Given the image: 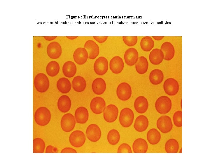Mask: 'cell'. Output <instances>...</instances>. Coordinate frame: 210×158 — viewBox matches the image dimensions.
<instances>
[{
    "instance_id": "obj_1",
    "label": "cell",
    "mask_w": 210,
    "mask_h": 158,
    "mask_svg": "<svg viewBox=\"0 0 210 158\" xmlns=\"http://www.w3.org/2000/svg\"><path fill=\"white\" fill-rule=\"evenodd\" d=\"M51 118V114L49 110L44 107L38 108L34 115L36 123L39 125L43 126L47 125Z\"/></svg>"
},
{
    "instance_id": "obj_2",
    "label": "cell",
    "mask_w": 210,
    "mask_h": 158,
    "mask_svg": "<svg viewBox=\"0 0 210 158\" xmlns=\"http://www.w3.org/2000/svg\"><path fill=\"white\" fill-rule=\"evenodd\" d=\"M172 107L171 99L168 97L162 96L156 100L155 107L157 111L162 114L167 113L170 110Z\"/></svg>"
},
{
    "instance_id": "obj_3",
    "label": "cell",
    "mask_w": 210,
    "mask_h": 158,
    "mask_svg": "<svg viewBox=\"0 0 210 158\" xmlns=\"http://www.w3.org/2000/svg\"><path fill=\"white\" fill-rule=\"evenodd\" d=\"M35 87L40 92H44L48 89L49 85L48 79L45 74L40 73L35 77L34 80Z\"/></svg>"
},
{
    "instance_id": "obj_4",
    "label": "cell",
    "mask_w": 210,
    "mask_h": 158,
    "mask_svg": "<svg viewBox=\"0 0 210 158\" xmlns=\"http://www.w3.org/2000/svg\"><path fill=\"white\" fill-rule=\"evenodd\" d=\"M134 118V113L131 109L125 108L121 110L119 120L120 124L123 126L125 127L130 126L133 123Z\"/></svg>"
},
{
    "instance_id": "obj_5",
    "label": "cell",
    "mask_w": 210,
    "mask_h": 158,
    "mask_svg": "<svg viewBox=\"0 0 210 158\" xmlns=\"http://www.w3.org/2000/svg\"><path fill=\"white\" fill-rule=\"evenodd\" d=\"M116 94L118 98L122 101H126L130 97L132 94L131 88L127 83H122L118 86Z\"/></svg>"
},
{
    "instance_id": "obj_6",
    "label": "cell",
    "mask_w": 210,
    "mask_h": 158,
    "mask_svg": "<svg viewBox=\"0 0 210 158\" xmlns=\"http://www.w3.org/2000/svg\"><path fill=\"white\" fill-rule=\"evenodd\" d=\"M85 139L84 133L80 130L74 131L69 136L71 144L75 147H80L83 146L85 143Z\"/></svg>"
},
{
    "instance_id": "obj_7",
    "label": "cell",
    "mask_w": 210,
    "mask_h": 158,
    "mask_svg": "<svg viewBox=\"0 0 210 158\" xmlns=\"http://www.w3.org/2000/svg\"><path fill=\"white\" fill-rule=\"evenodd\" d=\"M61 126L64 131L69 132L74 128L76 121L74 116L70 113L64 114L61 121Z\"/></svg>"
},
{
    "instance_id": "obj_8",
    "label": "cell",
    "mask_w": 210,
    "mask_h": 158,
    "mask_svg": "<svg viewBox=\"0 0 210 158\" xmlns=\"http://www.w3.org/2000/svg\"><path fill=\"white\" fill-rule=\"evenodd\" d=\"M157 126L162 133H167L169 132L172 128V124L171 118L167 116H161L157 121Z\"/></svg>"
},
{
    "instance_id": "obj_9",
    "label": "cell",
    "mask_w": 210,
    "mask_h": 158,
    "mask_svg": "<svg viewBox=\"0 0 210 158\" xmlns=\"http://www.w3.org/2000/svg\"><path fill=\"white\" fill-rule=\"evenodd\" d=\"M108 60L104 57H99L94 63V71L97 74L99 75L105 74L108 70Z\"/></svg>"
},
{
    "instance_id": "obj_10",
    "label": "cell",
    "mask_w": 210,
    "mask_h": 158,
    "mask_svg": "<svg viewBox=\"0 0 210 158\" xmlns=\"http://www.w3.org/2000/svg\"><path fill=\"white\" fill-rule=\"evenodd\" d=\"M104 118L107 122L112 123L117 119L118 114V109L113 104H109L105 107L104 110Z\"/></svg>"
},
{
    "instance_id": "obj_11",
    "label": "cell",
    "mask_w": 210,
    "mask_h": 158,
    "mask_svg": "<svg viewBox=\"0 0 210 158\" xmlns=\"http://www.w3.org/2000/svg\"><path fill=\"white\" fill-rule=\"evenodd\" d=\"M179 88L178 83L174 78H168L164 83V90L166 93L169 95H176L178 92Z\"/></svg>"
},
{
    "instance_id": "obj_12",
    "label": "cell",
    "mask_w": 210,
    "mask_h": 158,
    "mask_svg": "<svg viewBox=\"0 0 210 158\" xmlns=\"http://www.w3.org/2000/svg\"><path fill=\"white\" fill-rule=\"evenodd\" d=\"M86 135L88 139L90 141L94 142H96L99 140L100 138V129L96 124H90L87 128Z\"/></svg>"
},
{
    "instance_id": "obj_13",
    "label": "cell",
    "mask_w": 210,
    "mask_h": 158,
    "mask_svg": "<svg viewBox=\"0 0 210 158\" xmlns=\"http://www.w3.org/2000/svg\"><path fill=\"white\" fill-rule=\"evenodd\" d=\"M106 106L104 99L99 97L94 98L91 100L90 104V109L94 114H99L103 111Z\"/></svg>"
},
{
    "instance_id": "obj_14",
    "label": "cell",
    "mask_w": 210,
    "mask_h": 158,
    "mask_svg": "<svg viewBox=\"0 0 210 158\" xmlns=\"http://www.w3.org/2000/svg\"><path fill=\"white\" fill-rule=\"evenodd\" d=\"M84 48L88 53L90 59H95L99 54V46L97 44L92 40H89L87 41L85 44Z\"/></svg>"
},
{
    "instance_id": "obj_15",
    "label": "cell",
    "mask_w": 210,
    "mask_h": 158,
    "mask_svg": "<svg viewBox=\"0 0 210 158\" xmlns=\"http://www.w3.org/2000/svg\"><path fill=\"white\" fill-rule=\"evenodd\" d=\"M138 58V52L134 48H130L127 49L124 55L125 63L130 66H132L136 63Z\"/></svg>"
},
{
    "instance_id": "obj_16",
    "label": "cell",
    "mask_w": 210,
    "mask_h": 158,
    "mask_svg": "<svg viewBox=\"0 0 210 158\" xmlns=\"http://www.w3.org/2000/svg\"><path fill=\"white\" fill-rule=\"evenodd\" d=\"M47 53L52 59H56L60 57L62 53V48L60 44L56 42L50 43L47 47Z\"/></svg>"
},
{
    "instance_id": "obj_17",
    "label": "cell",
    "mask_w": 210,
    "mask_h": 158,
    "mask_svg": "<svg viewBox=\"0 0 210 158\" xmlns=\"http://www.w3.org/2000/svg\"><path fill=\"white\" fill-rule=\"evenodd\" d=\"M88 54L86 49L84 48H78L74 51L73 58L74 61L79 65H82L87 61Z\"/></svg>"
},
{
    "instance_id": "obj_18",
    "label": "cell",
    "mask_w": 210,
    "mask_h": 158,
    "mask_svg": "<svg viewBox=\"0 0 210 158\" xmlns=\"http://www.w3.org/2000/svg\"><path fill=\"white\" fill-rule=\"evenodd\" d=\"M110 68L112 72L115 74H118L123 71L124 63L122 58L119 56H115L110 60Z\"/></svg>"
},
{
    "instance_id": "obj_19",
    "label": "cell",
    "mask_w": 210,
    "mask_h": 158,
    "mask_svg": "<svg viewBox=\"0 0 210 158\" xmlns=\"http://www.w3.org/2000/svg\"><path fill=\"white\" fill-rule=\"evenodd\" d=\"M161 50L163 52L164 59L167 61H169L173 59L175 54L174 47L170 42H166L163 43L161 47Z\"/></svg>"
},
{
    "instance_id": "obj_20",
    "label": "cell",
    "mask_w": 210,
    "mask_h": 158,
    "mask_svg": "<svg viewBox=\"0 0 210 158\" xmlns=\"http://www.w3.org/2000/svg\"><path fill=\"white\" fill-rule=\"evenodd\" d=\"M148 104L147 99L144 97H138L134 102V107L138 113L143 114L146 111L148 108Z\"/></svg>"
},
{
    "instance_id": "obj_21",
    "label": "cell",
    "mask_w": 210,
    "mask_h": 158,
    "mask_svg": "<svg viewBox=\"0 0 210 158\" xmlns=\"http://www.w3.org/2000/svg\"><path fill=\"white\" fill-rule=\"evenodd\" d=\"M75 117L77 123L84 124L88 120L89 113L87 109L83 107H80L76 110Z\"/></svg>"
},
{
    "instance_id": "obj_22",
    "label": "cell",
    "mask_w": 210,
    "mask_h": 158,
    "mask_svg": "<svg viewBox=\"0 0 210 158\" xmlns=\"http://www.w3.org/2000/svg\"><path fill=\"white\" fill-rule=\"evenodd\" d=\"M106 88V83L102 78H99L95 79L92 84L93 92L97 95H100L105 91Z\"/></svg>"
},
{
    "instance_id": "obj_23",
    "label": "cell",
    "mask_w": 210,
    "mask_h": 158,
    "mask_svg": "<svg viewBox=\"0 0 210 158\" xmlns=\"http://www.w3.org/2000/svg\"><path fill=\"white\" fill-rule=\"evenodd\" d=\"M71 106V99L67 96L63 95L59 98L57 102V107L61 112L63 113L68 112L70 109Z\"/></svg>"
},
{
    "instance_id": "obj_24",
    "label": "cell",
    "mask_w": 210,
    "mask_h": 158,
    "mask_svg": "<svg viewBox=\"0 0 210 158\" xmlns=\"http://www.w3.org/2000/svg\"><path fill=\"white\" fill-rule=\"evenodd\" d=\"M164 58V54L161 49H154L150 53L149 58L150 62L155 65L160 64Z\"/></svg>"
},
{
    "instance_id": "obj_25",
    "label": "cell",
    "mask_w": 210,
    "mask_h": 158,
    "mask_svg": "<svg viewBox=\"0 0 210 158\" xmlns=\"http://www.w3.org/2000/svg\"><path fill=\"white\" fill-rule=\"evenodd\" d=\"M132 148L134 152L135 153H145L148 150V145L145 140L139 138L134 142Z\"/></svg>"
},
{
    "instance_id": "obj_26",
    "label": "cell",
    "mask_w": 210,
    "mask_h": 158,
    "mask_svg": "<svg viewBox=\"0 0 210 158\" xmlns=\"http://www.w3.org/2000/svg\"><path fill=\"white\" fill-rule=\"evenodd\" d=\"M148 125V121L145 116L140 115L136 118L134 124L135 129L139 132L145 131Z\"/></svg>"
},
{
    "instance_id": "obj_27",
    "label": "cell",
    "mask_w": 210,
    "mask_h": 158,
    "mask_svg": "<svg viewBox=\"0 0 210 158\" xmlns=\"http://www.w3.org/2000/svg\"><path fill=\"white\" fill-rule=\"evenodd\" d=\"M62 71L64 75L66 77L71 78L73 77L76 72V67L72 61H68L66 62L62 67Z\"/></svg>"
},
{
    "instance_id": "obj_28",
    "label": "cell",
    "mask_w": 210,
    "mask_h": 158,
    "mask_svg": "<svg viewBox=\"0 0 210 158\" xmlns=\"http://www.w3.org/2000/svg\"><path fill=\"white\" fill-rule=\"evenodd\" d=\"M72 87L74 90L78 92H81L85 88L86 82L82 77L77 76L75 77L72 82Z\"/></svg>"
},
{
    "instance_id": "obj_29",
    "label": "cell",
    "mask_w": 210,
    "mask_h": 158,
    "mask_svg": "<svg viewBox=\"0 0 210 158\" xmlns=\"http://www.w3.org/2000/svg\"><path fill=\"white\" fill-rule=\"evenodd\" d=\"M148 63L146 58L144 56L139 57L135 64L137 72L140 74L146 73L148 68Z\"/></svg>"
},
{
    "instance_id": "obj_30",
    "label": "cell",
    "mask_w": 210,
    "mask_h": 158,
    "mask_svg": "<svg viewBox=\"0 0 210 158\" xmlns=\"http://www.w3.org/2000/svg\"><path fill=\"white\" fill-rule=\"evenodd\" d=\"M58 90L62 93L69 92L71 88V84L67 78H62L58 80L57 84Z\"/></svg>"
},
{
    "instance_id": "obj_31",
    "label": "cell",
    "mask_w": 210,
    "mask_h": 158,
    "mask_svg": "<svg viewBox=\"0 0 210 158\" xmlns=\"http://www.w3.org/2000/svg\"><path fill=\"white\" fill-rule=\"evenodd\" d=\"M149 78L152 84L157 85L162 81L164 78V75L161 70L159 69H155L151 71Z\"/></svg>"
},
{
    "instance_id": "obj_32",
    "label": "cell",
    "mask_w": 210,
    "mask_h": 158,
    "mask_svg": "<svg viewBox=\"0 0 210 158\" xmlns=\"http://www.w3.org/2000/svg\"><path fill=\"white\" fill-rule=\"evenodd\" d=\"M160 132L156 129L152 128L148 132L147 138L148 142L152 145H155L160 141L161 139Z\"/></svg>"
},
{
    "instance_id": "obj_33",
    "label": "cell",
    "mask_w": 210,
    "mask_h": 158,
    "mask_svg": "<svg viewBox=\"0 0 210 158\" xmlns=\"http://www.w3.org/2000/svg\"><path fill=\"white\" fill-rule=\"evenodd\" d=\"M140 45L141 48L143 51H149L153 47L154 42L151 37L145 36L141 39Z\"/></svg>"
},
{
    "instance_id": "obj_34",
    "label": "cell",
    "mask_w": 210,
    "mask_h": 158,
    "mask_svg": "<svg viewBox=\"0 0 210 158\" xmlns=\"http://www.w3.org/2000/svg\"><path fill=\"white\" fill-rule=\"evenodd\" d=\"M60 69L58 63L55 61L50 62L47 65L46 71L47 74L50 76L54 77L58 73Z\"/></svg>"
},
{
    "instance_id": "obj_35",
    "label": "cell",
    "mask_w": 210,
    "mask_h": 158,
    "mask_svg": "<svg viewBox=\"0 0 210 158\" xmlns=\"http://www.w3.org/2000/svg\"><path fill=\"white\" fill-rule=\"evenodd\" d=\"M33 152L43 153L44 151L45 145L44 141L40 138H36L33 140Z\"/></svg>"
},
{
    "instance_id": "obj_36",
    "label": "cell",
    "mask_w": 210,
    "mask_h": 158,
    "mask_svg": "<svg viewBox=\"0 0 210 158\" xmlns=\"http://www.w3.org/2000/svg\"><path fill=\"white\" fill-rule=\"evenodd\" d=\"M165 150L167 153H176L178 150V143L176 140L171 139L168 140L165 146Z\"/></svg>"
},
{
    "instance_id": "obj_37",
    "label": "cell",
    "mask_w": 210,
    "mask_h": 158,
    "mask_svg": "<svg viewBox=\"0 0 210 158\" xmlns=\"http://www.w3.org/2000/svg\"><path fill=\"white\" fill-rule=\"evenodd\" d=\"M120 134L116 130L112 129L108 133L107 140L109 143L112 145H115L119 141Z\"/></svg>"
},
{
    "instance_id": "obj_38",
    "label": "cell",
    "mask_w": 210,
    "mask_h": 158,
    "mask_svg": "<svg viewBox=\"0 0 210 158\" xmlns=\"http://www.w3.org/2000/svg\"><path fill=\"white\" fill-rule=\"evenodd\" d=\"M123 39L124 43L129 47L134 46L137 41V36H123Z\"/></svg>"
},
{
    "instance_id": "obj_39",
    "label": "cell",
    "mask_w": 210,
    "mask_h": 158,
    "mask_svg": "<svg viewBox=\"0 0 210 158\" xmlns=\"http://www.w3.org/2000/svg\"><path fill=\"white\" fill-rule=\"evenodd\" d=\"M182 112L181 111L176 112L173 116V120L174 125L177 127H180L182 126Z\"/></svg>"
},
{
    "instance_id": "obj_40",
    "label": "cell",
    "mask_w": 210,
    "mask_h": 158,
    "mask_svg": "<svg viewBox=\"0 0 210 158\" xmlns=\"http://www.w3.org/2000/svg\"><path fill=\"white\" fill-rule=\"evenodd\" d=\"M118 153H132V152L131 147L128 144L123 143L119 146L118 150Z\"/></svg>"
},
{
    "instance_id": "obj_41",
    "label": "cell",
    "mask_w": 210,
    "mask_h": 158,
    "mask_svg": "<svg viewBox=\"0 0 210 158\" xmlns=\"http://www.w3.org/2000/svg\"><path fill=\"white\" fill-rule=\"evenodd\" d=\"M94 39L97 42L100 43H102L104 42L108 38V37H93Z\"/></svg>"
},
{
    "instance_id": "obj_42",
    "label": "cell",
    "mask_w": 210,
    "mask_h": 158,
    "mask_svg": "<svg viewBox=\"0 0 210 158\" xmlns=\"http://www.w3.org/2000/svg\"><path fill=\"white\" fill-rule=\"evenodd\" d=\"M57 149L51 145H49L46 148V153H56L57 152Z\"/></svg>"
},
{
    "instance_id": "obj_43",
    "label": "cell",
    "mask_w": 210,
    "mask_h": 158,
    "mask_svg": "<svg viewBox=\"0 0 210 158\" xmlns=\"http://www.w3.org/2000/svg\"><path fill=\"white\" fill-rule=\"evenodd\" d=\"M61 153H77L74 149L70 147H66L63 149Z\"/></svg>"
},
{
    "instance_id": "obj_44",
    "label": "cell",
    "mask_w": 210,
    "mask_h": 158,
    "mask_svg": "<svg viewBox=\"0 0 210 158\" xmlns=\"http://www.w3.org/2000/svg\"><path fill=\"white\" fill-rule=\"evenodd\" d=\"M153 37L155 40H162L164 37L153 36Z\"/></svg>"
},
{
    "instance_id": "obj_45",
    "label": "cell",
    "mask_w": 210,
    "mask_h": 158,
    "mask_svg": "<svg viewBox=\"0 0 210 158\" xmlns=\"http://www.w3.org/2000/svg\"><path fill=\"white\" fill-rule=\"evenodd\" d=\"M77 37H68L67 38H69V39H71V40H73L76 38Z\"/></svg>"
}]
</instances>
